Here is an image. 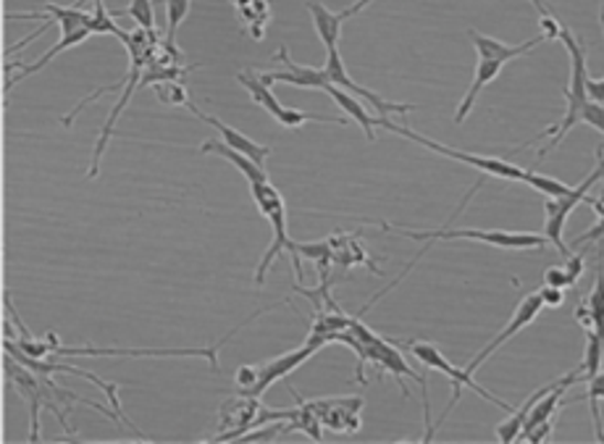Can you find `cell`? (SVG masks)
<instances>
[{"instance_id":"6da1fadb","label":"cell","mask_w":604,"mask_h":444,"mask_svg":"<svg viewBox=\"0 0 604 444\" xmlns=\"http://www.w3.org/2000/svg\"><path fill=\"white\" fill-rule=\"evenodd\" d=\"M560 40L565 43L568 53H571V82H568V87H565V116H562L560 124L544 129V132L531 140V142H537V140H541V137H549L547 148H541L537 153L539 161L547 159V155L552 153V150L558 148L562 140H565L568 132H571L575 124H581V113H583V108H586V102H589V93H586V79H589L586 45L579 43V40H575V34L568 30V26H562ZM531 142H526L524 148L531 145Z\"/></svg>"},{"instance_id":"7a4b0ae2","label":"cell","mask_w":604,"mask_h":444,"mask_svg":"<svg viewBox=\"0 0 604 444\" xmlns=\"http://www.w3.org/2000/svg\"><path fill=\"white\" fill-rule=\"evenodd\" d=\"M250 193H252V201L258 203L260 214H263L266 218H269L271 229H273V242L269 245V250L263 252V258H260L258 263V271H256V284H263L266 282V273H269V269L273 266V261L281 256V252H290L292 263H294V273H298V279L302 282V258L298 252V242H292L290 235H287V205H284V197H281V193L277 187H273L271 180L269 182H256L250 184Z\"/></svg>"},{"instance_id":"3957f363","label":"cell","mask_w":604,"mask_h":444,"mask_svg":"<svg viewBox=\"0 0 604 444\" xmlns=\"http://www.w3.org/2000/svg\"><path fill=\"white\" fill-rule=\"evenodd\" d=\"M397 345H400V350H408V353H413L418 360H421V364L425 368H434V371L439 373H444L450 379V385H452V398H450V405L444 408V413L439 415V421H436V432H439V426H442V421H447L450 419V413L452 410H455V405L460 402V394H463V389L468 387L473 389V392H478L482 394L484 400H489L492 405H497V408H503L507 410V413H510L513 405H507L505 400H499V398H494L492 392H486V389L478 385L476 379H473V373L465 371V368H457V366H452L450 364V358H444L442 350H439L436 345H431V342H413V339H408V342H397Z\"/></svg>"},{"instance_id":"277c9868","label":"cell","mask_w":604,"mask_h":444,"mask_svg":"<svg viewBox=\"0 0 604 444\" xmlns=\"http://www.w3.org/2000/svg\"><path fill=\"white\" fill-rule=\"evenodd\" d=\"M381 229L397 231V235L408 239H425V242H436V239H471V242H484L499 250H537L544 248L549 239L544 235H526V231H505V229H450V224H444L436 231H402L400 227L381 221Z\"/></svg>"},{"instance_id":"5b68a950","label":"cell","mask_w":604,"mask_h":444,"mask_svg":"<svg viewBox=\"0 0 604 444\" xmlns=\"http://www.w3.org/2000/svg\"><path fill=\"white\" fill-rule=\"evenodd\" d=\"M376 127H384L387 132L400 134V137H405V140H413V142H418V145L429 148L431 153L444 155V159L468 163V166L478 169L486 176H497V180H507V182H524V176H526L524 169L513 166V163H507L503 159H492V155H473V153H463V150H452L447 145H442V142L429 140V137L413 132V129H408L405 124H397V121L389 119V116H379V119H376Z\"/></svg>"},{"instance_id":"8992f818","label":"cell","mask_w":604,"mask_h":444,"mask_svg":"<svg viewBox=\"0 0 604 444\" xmlns=\"http://www.w3.org/2000/svg\"><path fill=\"white\" fill-rule=\"evenodd\" d=\"M602 176H604V145L600 148V153H596V169L579 184V187H571L565 195H560V197H547V203H544V237L565 258L571 256L565 239H562V231H565L568 218H571L575 205H579L581 201H586L589 189H592L594 184L602 180Z\"/></svg>"},{"instance_id":"52a82bcc","label":"cell","mask_w":604,"mask_h":444,"mask_svg":"<svg viewBox=\"0 0 604 444\" xmlns=\"http://www.w3.org/2000/svg\"><path fill=\"white\" fill-rule=\"evenodd\" d=\"M290 392L294 394V400L305 402L308 408L319 415L324 429H328L332 434H358L363 429V408H366V400L363 398H315V400H305L302 394L294 392L290 387Z\"/></svg>"},{"instance_id":"ba28073f","label":"cell","mask_w":604,"mask_h":444,"mask_svg":"<svg viewBox=\"0 0 604 444\" xmlns=\"http://www.w3.org/2000/svg\"><path fill=\"white\" fill-rule=\"evenodd\" d=\"M3 373L6 379L17 387V392L22 394V400L26 402V410H30V442H40V413L45 410L43 379H40V373H34L32 368L19 364L17 358H11L9 353H6L3 358Z\"/></svg>"},{"instance_id":"9c48e42d","label":"cell","mask_w":604,"mask_h":444,"mask_svg":"<svg viewBox=\"0 0 604 444\" xmlns=\"http://www.w3.org/2000/svg\"><path fill=\"white\" fill-rule=\"evenodd\" d=\"M324 345H328V337H324V334H308L305 345H300L298 350L279 355V358L269 360V364H258L260 366L258 381H256V387L247 392V398H260V394H263L271 385H277L279 379H287L294 368H300L302 364H305V360H311Z\"/></svg>"},{"instance_id":"30bf717a","label":"cell","mask_w":604,"mask_h":444,"mask_svg":"<svg viewBox=\"0 0 604 444\" xmlns=\"http://www.w3.org/2000/svg\"><path fill=\"white\" fill-rule=\"evenodd\" d=\"M324 68H326L328 82H332V85L342 87V90L358 95L360 100L370 102V106H374L376 111H379V116H389V119H392V116H405V113H410V111H413V108H416V106H410V102L384 100L381 95H376V93L366 90V87H360L358 82H355V79L347 74V66H345V61H342L339 47H336V51H326V66H324Z\"/></svg>"},{"instance_id":"8fae6325","label":"cell","mask_w":604,"mask_h":444,"mask_svg":"<svg viewBox=\"0 0 604 444\" xmlns=\"http://www.w3.org/2000/svg\"><path fill=\"white\" fill-rule=\"evenodd\" d=\"M260 408H263L260 398H247V394L224 400L222 408H218V434L211 442L242 440L252 429V421H256Z\"/></svg>"},{"instance_id":"7c38bea8","label":"cell","mask_w":604,"mask_h":444,"mask_svg":"<svg viewBox=\"0 0 604 444\" xmlns=\"http://www.w3.org/2000/svg\"><path fill=\"white\" fill-rule=\"evenodd\" d=\"M541 307H544V303H541L539 292H533V295H528V297H524V300H520V305H518V307H515L513 318H510V321H507V326H505V329H503V332H499V334H497V337H494V339L489 342V345H486V347H484V350H478V355H476V358H473V360H471V364H468V366H465V371H468V373H476V371H478V368H482V366L486 364V360H489V358H492V355L499 350V347H503V345H507V342H510V339L515 337V334H520V332H524V329H526V326H531V324H533V321H537V318H539Z\"/></svg>"},{"instance_id":"4fadbf2b","label":"cell","mask_w":604,"mask_h":444,"mask_svg":"<svg viewBox=\"0 0 604 444\" xmlns=\"http://www.w3.org/2000/svg\"><path fill=\"white\" fill-rule=\"evenodd\" d=\"M273 64H281L284 68H279V72L260 74V82H263V85H269V87H271V82H287V85L300 87V90H321V93H324V87L332 85V82H328L326 68H313V66L294 64L287 47H279L277 56H273Z\"/></svg>"},{"instance_id":"5bb4252c","label":"cell","mask_w":604,"mask_h":444,"mask_svg":"<svg viewBox=\"0 0 604 444\" xmlns=\"http://www.w3.org/2000/svg\"><path fill=\"white\" fill-rule=\"evenodd\" d=\"M187 108H190V111L192 113H195L197 116V119H201V121H205V124H211L213 129H216V132L218 134H222V140L226 142V145H229V148H235V150H239V153H245V155H250V159L252 161H256V163H260V166H263V163H266V159H269V155H271V148H266V145H260V142H256V140H250V137H247V134H242V132H237V129L235 127H229V124H224V121L222 119H216V116H208V113H203L201 111V108H197L195 106V102H187Z\"/></svg>"},{"instance_id":"9a60e30c","label":"cell","mask_w":604,"mask_h":444,"mask_svg":"<svg viewBox=\"0 0 604 444\" xmlns=\"http://www.w3.org/2000/svg\"><path fill=\"white\" fill-rule=\"evenodd\" d=\"M468 37H471L473 47H476L478 58H497V61H505V64H510L513 58L526 56V53H531L533 47L547 40L544 34L539 32L537 37L526 40L524 45H507V43H503V40H494V37H489V34H482L476 30H468Z\"/></svg>"},{"instance_id":"2e32d148","label":"cell","mask_w":604,"mask_h":444,"mask_svg":"<svg viewBox=\"0 0 604 444\" xmlns=\"http://www.w3.org/2000/svg\"><path fill=\"white\" fill-rule=\"evenodd\" d=\"M328 248H332V258L334 263H339L342 269H355V266H366L374 273H379L381 269L370 261L368 250L360 245V235H345V231H336L334 237H328Z\"/></svg>"},{"instance_id":"e0dca14e","label":"cell","mask_w":604,"mask_h":444,"mask_svg":"<svg viewBox=\"0 0 604 444\" xmlns=\"http://www.w3.org/2000/svg\"><path fill=\"white\" fill-rule=\"evenodd\" d=\"M507 64L505 61H497V58H478L476 61V74H473V82L468 87V93L463 95V100H460L457 106V113H455V124H463L465 119H468V113L473 111V106H476L478 95H482V90L486 85H489L492 79L499 77V72H503Z\"/></svg>"},{"instance_id":"ac0fdd59","label":"cell","mask_w":604,"mask_h":444,"mask_svg":"<svg viewBox=\"0 0 604 444\" xmlns=\"http://www.w3.org/2000/svg\"><path fill=\"white\" fill-rule=\"evenodd\" d=\"M201 153H216L222 155L224 161H229L231 166L239 169V174H245L247 184H256V182H269V171H266L260 163H256L250 159V155L239 153V150L229 148L224 140H205L201 145Z\"/></svg>"},{"instance_id":"d6986e66","label":"cell","mask_w":604,"mask_h":444,"mask_svg":"<svg viewBox=\"0 0 604 444\" xmlns=\"http://www.w3.org/2000/svg\"><path fill=\"white\" fill-rule=\"evenodd\" d=\"M308 11H311L315 32H319L321 43L326 45V51H336L342 37V24L347 22V19L342 17V11L332 13L324 3H321V0H308Z\"/></svg>"},{"instance_id":"ffe728a7","label":"cell","mask_w":604,"mask_h":444,"mask_svg":"<svg viewBox=\"0 0 604 444\" xmlns=\"http://www.w3.org/2000/svg\"><path fill=\"white\" fill-rule=\"evenodd\" d=\"M324 93L332 95V98L336 100V106H339L342 111H345L349 116V119H353L355 124H358L363 129V132H366L368 140H376V132H374V129H376V119L368 113V108L363 106V102L358 98H355L353 93L342 90V87H336V85H326Z\"/></svg>"},{"instance_id":"44dd1931","label":"cell","mask_w":604,"mask_h":444,"mask_svg":"<svg viewBox=\"0 0 604 444\" xmlns=\"http://www.w3.org/2000/svg\"><path fill=\"white\" fill-rule=\"evenodd\" d=\"M90 34H93V30H90V26H85V30H77V32H64V34H61V40H58V43H56V45H53V47H51V51H47V53H45V56L37 61V64H30V66H22V64H19V68H22V72H19V74H17V77H11L9 82H6V93H9L13 85H19V82H22L24 77H30V74H34V72H40V68H45L47 64H51V61H53V58H56V56H58V53H64V51H68V47H74V45L85 43V40H87V37H90Z\"/></svg>"},{"instance_id":"7402d4cb","label":"cell","mask_w":604,"mask_h":444,"mask_svg":"<svg viewBox=\"0 0 604 444\" xmlns=\"http://www.w3.org/2000/svg\"><path fill=\"white\" fill-rule=\"evenodd\" d=\"M558 385H560V379H554L552 385H547V387L537 389V392H533L531 398H528V400L524 402V405H520V408H513V410H510V419L503 421V423H499V426H497L499 442L510 444V442H515V440H520V432H524V423H526V419H528V413H531V408L537 405V402H539L541 398H544V394L549 392V389H554Z\"/></svg>"},{"instance_id":"603a6c76","label":"cell","mask_w":604,"mask_h":444,"mask_svg":"<svg viewBox=\"0 0 604 444\" xmlns=\"http://www.w3.org/2000/svg\"><path fill=\"white\" fill-rule=\"evenodd\" d=\"M237 82L245 87L247 93H250V98L256 100L258 106L263 108V111H269L273 116V119H279V116L284 113L287 106H281L277 95L271 93V87L263 85V82H260V77H258L256 72H252V68H247V72H239L237 74Z\"/></svg>"},{"instance_id":"cb8c5ba5","label":"cell","mask_w":604,"mask_h":444,"mask_svg":"<svg viewBox=\"0 0 604 444\" xmlns=\"http://www.w3.org/2000/svg\"><path fill=\"white\" fill-rule=\"evenodd\" d=\"M190 6V0H166V40H163V53H169L176 61H182L180 47H176V30L187 19Z\"/></svg>"},{"instance_id":"d4e9b609","label":"cell","mask_w":604,"mask_h":444,"mask_svg":"<svg viewBox=\"0 0 604 444\" xmlns=\"http://www.w3.org/2000/svg\"><path fill=\"white\" fill-rule=\"evenodd\" d=\"M586 300L589 307H592L596 337L604 342V248H600V258H596V279Z\"/></svg>"},{"instance_id":"484cf974","label":"cell","mask_w":604,"mask_h":444,"mask_svg":"<svg viewBox=\"0 0 604 444\" xmlns=\"http://www.w3.org/2000/svg\"><path fill=\"white\" fill-rule=\"evenodd\" d=\"M586 400H589V410H592V423H594V436L596 442H604V426H602V413L600 405L604 402V364L602 371L594 376V379L586 381Z\"/></svg>"},{"instance_id":"4316f807","label":"cell","mask_w":604,"mask_h":444,"mask_svg":"<svg viewBox=\"0 0 604 444\" xmlns=\"http://www.w3.org/2000/svg\"><path fill=\"white\" fill-rule=\"evenodd\" d=\"M93 6H95V9H93V22H90L93 34H116V37H119L121 43H123L129 32H123L121 26L114 22V17L106 11L103 0H98V3H93Z\"/></svg>"},{"instance_id":"83f0119b","label":"cell","mask_w":604,"mask_h":444,"mask_svg":"<svg viewBox=\"0 0 604 444\" xmlns=\"http://www.w3.org/2000/svg\"><path fill=\"white\" fill-rule=\"evenodd\" d=\"M524 182L528 184V187H533L537 193H541L544 197H560V195H565L568 189H571L565 182H558V180H552V176L537 174V171H526Z\"/></svg>"},{"instance_id":"f1b7e54d","label":"cell","mask_w":604,"mask_h":444,"mask_svg":"<svg viewBox=\"0 0 604 444\" xmlns=\"http://www.w3.org/2000/svg\"><path fill=\"white\" fill-rule=\"evenodd\" d=\"M158 98L163 100V106H180L187 100V90H184V79H171V82H158L153 85Z\"/></svg>"},{"instance_id":"f546056e","label":"cell","mask_w":604,"mask_h":444,"mask_svg":"<svg viewBox=\"0 0 604 444\" xmlns=\"http://www.w3.org/2000/svg\"><path fill=\"white\" fill-rule=\"evenodd\" d=\"M127 13L134 19L137 26H142V30H155L153 0H132V3H129Z\"/></svg>"},{"instance_id":"4dcf8cb0","label":"cell","mask_w":604,"mask_h":444,"mask_svg":"<svg viewBox=\"0 0 604 444\" xmlns=\"http://www.w3.org/2000/svg\"><path fill=\"white\" fill-rule=\"evenodd\" d=\"M581 121H583V124L594 127L596 132L604 134V106H600V102H594V100H589L586 108H583V113H581Z\"/></svg>"},{"instance_id":"1f68e13d","label":"cell","mask_w":604,"mask_h":444,"mask_svg":"<svg viewBox=\"0 0 604 444\" xmlns=\"http://www.w3.org/2000/svg\"><path fill=\"white\" fill-rule=\"evenodd\" d=\"M258 373H260V366H239V368H237L235 379H237L239 394H247L252 387H256Z\"/></svg>"},{"instance_id":"d6a6232c","label":"cell","mask_w":604,"mask_h":444,"mask_svg":"<svg viewBox=\"0 0 604 444\" xmlns=\"http://www.w3.org/2000/svg\"><path fill=\"white\" fill-rule=\"evenodd\" d=\"M544 284L549 286H560V290H571L573 282L571 277H568L565 266H552V269L544 271Z\"/></svg>"},{"instance_id":"836d02e7","label":"cell","mask_w":604,"mask_h":444,"mask_svg":"<svg viewBox=\"0 0 604 444\" xmlns=\"http://www.w3.org/2000/svg\"><path fill=\"white\" fill-rule=\"evenodd\" d=\"M539 297H541V303L549 305V307H560L562 303H565V290H560V286L544 284L539 290Z\"/></svg>"},{"instance_id":"e575fe53","label":"cell","mask_w":604,"mask_h":444,"mask_svg":"<svg viewBox=\"0 0 604 444\" xmlns=\"http://www.w3.org/2000/svg\"><path fill=\"white\" fill-rule=\"evenodd\" d=\"M583 269H586V261H583V256H573V252H571V256L565 258V271H568V277H571L573 286L581 282Z\"/></svg>"},{"instance_id":"d590c367","label":"cell","mask_w":604,"mask_h":444,"mask_svg":"<svg viewBox=\"0 0 604 444\" xmlns=\"http://www.w3.org/2000/svg\"><path fill=\"white\" fill-rule=\"evenodd\" d=\"M573 316L575 321H579V326H583V332L594 329V316H592V307H589V300H581V303L575 305Z\"/></svg>"},{"instance_id":"8d00e7d4","label":"cell","mask_w":604,"mask_h":444,"mask_svg":"<svg viewBox=\"0 0 604 444\" xmlns=\"http://www.w3.org/2000/svg\"><path fill=\"white\" fill-rule=\"evenodd\" d=\"M370 3H374V0H358V3H355V6H349V9L342 11V17H345V19L355 17V13H360V11L366 9V6H370Z\"/></svg>"},{"instance_id":"74e56055","label":"cell","mask_w":604,"mask_h":444,"mask_svg":"<svg viewBox=\"0 0 604 444\" xmlns=\"http://www.w3.org/2000/svg\"><path fill=\"white\" fill-rule=\"evenodd\" d=\"M250 3H252V0H235L237 11H242V9H247V6H250Z\"/></svg>"},{"instance_id":"f35d334b","label":"cell","mask_w":604,"mask_h":444,"mask_svg":"<svg viewBox=\"0 0 604 444\" xmlns=\"http://www.w3.org/2000/svg\"><path fill=\"white\" fill-rule=\"evenodd\" d=\"M87 3H98V0H77V3H72V6H77V9H85Z\"/></svg>"},{"instance_id":"ab89813d","label":"cell","mask_w":604,"mask_h":444,"mask_svg":"<svg viewBox=\"0 0 604 444\" xmlns=\"http://www.w3.org/2000/svg\"><path fill=\"white\" fill-rule=\"evenodd\" d=\"M602 3H604V0H602Z\"/></svg>"}]
</instances>
